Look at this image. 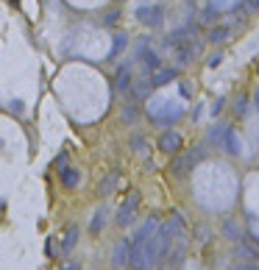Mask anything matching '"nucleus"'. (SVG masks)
I'll return each mask as SVG.
<instances>
[{"label":"nucleus","instance_id":"f257e3e1","mask_svg":"<svg viewBox=\"0 0 259 270\" xmlns=\"http://www.w3.org/2000/svg\"><path fill=\"white\" fill-rule=\"evenodd\" d=\"M204 159V151H192V154H184V156H176L173 164H170V173L176 175V178H184L187 173H190L192 167H195L198 162Z\"/></svg>","mask_w":259,"mask_h":270},{"label":"nucleus","instance_id":"f03ea898","mask_svg":"<svg viewBox=\"0 0 259 270\" xmlns=\"http://www.w3.org/2000/svg\"><path fill=\"white\" fill-rule=\"evenodd\" d=\"M137 209H139V192H131V195L126 198V203L120 206V212H117V226H120V228L131 226V223H134V215H137Z\"/></svg>","mask_w":259,"mask_h":270},{"label":"nucleus","instance_id":"7ed1b4c3","mask_svg":"<svg viewBox=\"0 0 259 270\" xmlns=\"http://www.w3.org/2000/svg\"><path fill=\"white\" fill-rule=\"evenodd\" d=\"M128 262H131V239H120L114 245V251H111V267L123 270L128 267Z\"/></svg>","mask_w":259,"mask_h":270},{"label":"nucleus","instance_id":"20e7f679","mask_svg":"<svg viewBox=\"0 0 259 270\" xmlns=\"http://www.w3.org/2000/svg\"><path fill=\"white\" fill-rule=\"evenodd\" d=\"M159 151L162 154H179L181 151V134L179 131H164L159 137Z\"/></svg>","mask_w":259,"mask_h":270},{"label":"nucleus","instance_id":"39448f33","mask_svg":"<svg viewBox=\"0 0 259 270\" xmlns=\"http://www.w3.org/2000/svg\"><path fill=\"white\" fill-rule=\"evenodd\" d=\"M164 17L162 6H142V9H137V20L145 22V25H159Z\"/></svg>","mask_w":259,"mask_h":270},{"label":"nucleus","instance_id":"423d86ee","mask_svg":"<svg viewBox=\"0 0 259 270\" xmlns=\"http://www.w3.org/2000/svg\"><path fill=\"white\" fill-rule=\"evenodd\" d=\"M176 75H179V73H176V70L173 67H156L154 70V75H151V86H164V84H170V81H176Z\"/></svg>","mask_w":259,"mask_h":270},{"label":"nucleus","instance_id":"0eeeda50","mask_svg":"<svg viewBox=\"0 0 259 270\" xmlns=\"http://www.w3.org/2000/svg\"><path fill=\"white\" fill-rule=\"evenodd\" d=\"M128 86H131V67H128V64H123V67L117 70L114 89H117V92H128Z\"/></svg>","mask_w":259,"mask_h":270},{"label":"nucleus","instance_id":"6e6552de","mask_svg":"<svg viewBox=\"0 0 259 270\" xmlns=\"http://www.w3.org/2000/svg\"><path fill=\"white\" fill-rule=\"evenodd\" d=\"M139 58H142V62H145V70H151V73H154V70L159 67V56L154 53V50H151L148 48V45H139Z\"/></svg>","mask_w":259,"mask_h":270},{"label":"nucleus","instance_id":"1a4fd4ad","mask_svg":"<svg viewBox=\"0 0 259 270\" xmlns=\"http://www.w3.org/2000/svg\"><path fill=\"white\" fill-rule=\"evenodd\" d=\"M106 217H109V209L101 206L95 212V217H92V223H90V234H101L103 231V226H106Z\"/></svg>","mask_w":259,"mask_h":270},{"label":"nucleus","instance_id":"9d476101","mask_svg":"<svg viewBox=\"0 0 259 270\" xmlns=\"http://www.w3.org/2000/svg\"><path fill=\"white\" fill-rule=\"evenodd\" d=\"M75 245H78V226H70L67 234H64V239H62V251H64V254H70Z\"/></svg>","mask_w":259,"mask_h":270},{"label":"nucleus","instance_id":"9b49d317","mask_svg":"<svg viewBox=\"0 0 259 270\" xmlns=\"http://www.w3.org/2000/svg\"><path fill=\"white\" fill-rule=\"evenodd\" d=\"M78 170H73V167H62V184L67 187V190H75V187H78Z\"/></svg>","mask_w":259,"mask_h":270},{"label":"nucleus","instance_id":"f8f14e48","mask_svg":"<svg viewBox=\"0 0 259 270\" xmlns=\"http://www.w3.org/2000/svg\"><path fill=\"white\" fill-rule=\"evenodd\" d=\"M114 187H117V173H109V175L101 181V187H98V195H101V198H109L111 192H114Z\"/></svg>","mask_w":259,"mask_h":270},{"label":"nucleus","instance_id":"ddd939ff","mask_svg":"<svg viewBox=\"0 0 259 270\" xmlns=\"http://www.w3.org/2000/svg\"><path fill=\"white\" fill-rule=\"evenodd\" d=\"M126 42H128V37L123 31H117L114 34V39H111V50H109V56L114 58V56H120L123 53V48H126Z\"/></svg>","mask_w":259,"mask_h":270},{"label":"nucleus","instance_id":"4468645a","mask_svg":"<svg viewBox=\"0 0 259 270\" xmlns=\"http://www.w3.org/2000/svg\"><path fill=\"white\" fill-rule=\"evenodd\" d=\"M131 148H134V151H137V154H139V156H148V154H151L148 142H145V139H142V137H134V139H131Z\"/></svg>","mask_w":259,"mask_h":270},{"label":"nucleus","instance_id":"2eb2a0df","mask_svg":"<svg viewBox=\"0 0 259 270\" xmlns=\"http://www.w3.org/2000/svg\"><path fill=\"white\" fill-rule=\"evenodd\" d=\"M228 39V28H212L209 31V42H223Z\"/></svg>","mask_w":259,"mask_h":270},{"label":"nucleus","instance_id":"dca6fc26","mask_svg":"<svg viewBox=\"0 0 259 270\" xmlns=\"http://www.w3.org/2000/svg\"><path fill=\"white\" fill-rule=\"evenodd\" d=\"M226 145H228V151H232V154H240V139L234 137L232 131H226Z\"/></svg>","mask_w":259,"mask_h":270},{"label":"nucleus","instance_id":"f3484780","mask_svg":"<svg viewBox=\"0 0 259 270\" xmlns=\"http://www.w3.org/2000/svg\"><path fill=\"white\" fill-rule=\"evenodd\" d=\"M245 106H248V98H245V95H240V98H237V103H234V114H237V117H243V114H245Z\"/></svg>","mask_w":259,"mask_h":270},{"label":"nucleus","instance_id":"a211bd4d","mask_svg":"<svg viewBox=\"0 0 259 270\" xmlns=\"http://www.w3.org/2000/svg\"><path fill=\"white\" fill-rule=\"evenodd\" d=\"M134 117H137V106H126V111H123V120L134 123Z\"/></svg>","mask_w":259,"mask_h":270},{"label":"nucleus","instance_id":"6ab92c4d","mask_svg":"<svg viewBox=\"0 0 259 270\" xmlns=\"http://www.w3.org/2000/svg\"><path fill=\"white\" fill-rule=\"evenodd\" d=\"M117 20H120V11H109V14L103 17V25H114Z\"/></svg>","mask_w":259,"mask_h":270},{"label":"nucleus","instance_id":"aec40b11","mask_svg":"<svg viewBox=\"0 0 259 270\" xmlns=\"http://www.w3.org/2000/svg\"><path fill=\"white\" fill-rule=\"evenodd\" d=\"M232 270H259V265H251L248 262V265H234Z\"/></svg>","mask_w":259,"mask_h":270},{"label":"nucleus","instance_id":"412c9836","mask_svg":"<svg viewBox=\"0 0 259 270\" xmlns=\"http://www.w3.org/2000/svg\"><path fill=\"white\" fill-rule=\"evenodd\" d=\"M220 62H223V56H220V53H215V56L209 58V67H217V64H220Z\"/></svg>","mask_w":259,"mask_h":270},{"label":"nucleus","instance_id":"4be33fe9","mask_svg":"<svg viewBox=\"0 0 259 270\" xmlns=\"http://www.w3.org/2000/svg\"><path fill=\"white\" fill-rule=\"evenodd\" d=\"M11 111H14V114H20V111H22V103H20V101H11Z\"/></svg>","mask_w":259,"mask_h":270},{"label":"nucleus","instance_id":"5701e85b","mask_svg":"<svg viewBox=\"0 0 259 270\" xmlns=\"http://www.w3.org/2000/svg\"><path fill=\"white\" fill-rule=\"evenodd\" d=\"M62 270H81V265H78V262H67Z\"/></svg>","mask_w":259,"mask_h":270},{"label":"nucleus","instance_id":"b1692460","mask_svg":"<svg viewBox=\"0 0 259 270\" xmlns=\"http://www.w3.org/2000/svg\"><path fill=\"white\" fill-rule=\"evenodd\" d=\"M248 11H259V0H248Z\"/></svg>","mask_w":259,"mask_h":270},{"label":"nucleus","instance_id":"393cba45","mask_svg":"<svg viewBox=\"0 0 259 270\" xmlns=\"http://www.w3.org/2000/svg\"><path fill=\"white\" fill-rule=\"evenodd\" d=\"M256 67H259V64H256Z\"/></svg>","mask_w":259,"mask_h":270}]
</instances>
